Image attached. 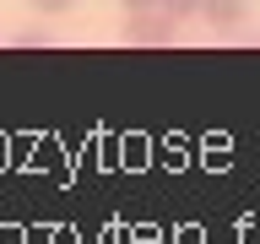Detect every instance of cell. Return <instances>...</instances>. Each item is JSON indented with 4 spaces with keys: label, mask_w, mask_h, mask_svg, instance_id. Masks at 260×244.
Returning <instances> with one entry per match:
<instances>
[{
    "label": "cell",
    "mask_w": 260,
    "mask_h": 244,
    "mask_svg": "<svg viewBox=\"0 0 260 244\" xmlns=\"http://www.w3.org/2000/svg\"><path fill=\"white\" fill-rule=\"evenodd\" d=\"M179 38V16H168L162 6H152V11H125V44H174Z\"/></svg>",
    "instance_id": "1"
},
{
    "label": "cell",
    "mask_w": 260,
    "mask_h": 244,
    "mask_svg": "<svg viewBox=\"0 0 260 244\" xmlns=\"http://www.w3.org/2000/svg\"><path fill=\"white\" fill-rule=\"evenodd\" d=\"M201 22H211V27H239V22H249V0H201Z\"/></svg>",
    "instance_id": "2"
},
{
    "label": "cell",
    "mask_w": 260,
    "mask_h": 244,
    "mask_svg": "<svg viewBox=\"0 0 260 244\" xmlns=\"http://www.w3.org/2000/svg\"><path fill=\"white\" fill-rule=\"evenodd\" d=\"M168 16H179V22H190V16H201V0H157Z\"/></svg>",
    "instance_id": "3"
},
{
    "label": "cell",
    "mask_w": 260,
    "mask_h": 244,
    "mask_svg": "<svg viewBox=\"0 0 260 244\" xmlns=\"http://www.w3.org/2000/svg\"><path fill=\"white\" fill-rule=\"evenodd\" d=\"M27 6H32L38 16H65L71 6H76V0H27Z\"/></svg>",
    "instance_id": "4"
},
{
    "label": "cell",
    "mask_w": 260,
    "mask_h": 244,
    "mask_svg": "<svg viewBox=\"0 0 260 244\" xmlns=\"http://www.w3.org/2000/svg\"><path fill=\"white\" fill-rule=\"evenodd\" d=\"M16 44H22V49H49V44H54V33H38V27H32V33H16Z\"/></svg>",
    "instance_id": "5"
},
{
    "label": "cell",
    "mask_w": 260,
    "mask_h": 244,
    "mask_svg": "<svg viewBox=\"0 0 260 244\" xmlns=\"http://www.w3.org/2000/svg\"><path fill=\"white\" fill-rule=\"evenodd\" d=\"M157 0H119V11H152Z\"/></svg>",
    "instance_id": "6"
}]
</instances>
